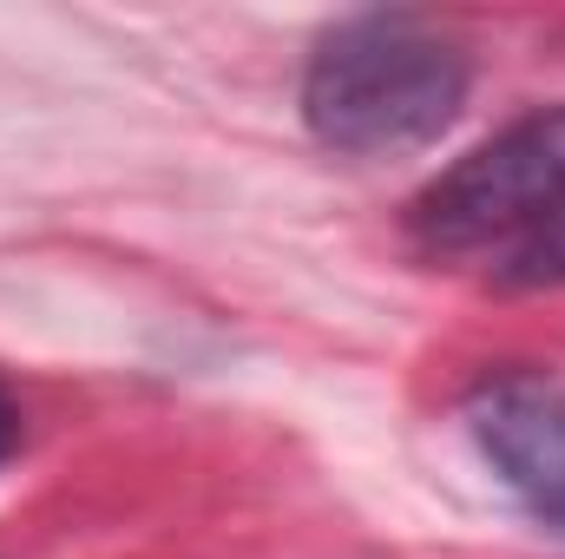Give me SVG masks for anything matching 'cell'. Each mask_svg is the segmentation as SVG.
Segmentation results:
<instances>
[{"mask_svg":"<svg viewBox=\"0 0 565 559\" xmlns=\"http://www.w3.org/2000/svg\"><path fill=\"white\" fill-rule=\"evenodd\" d=\"M467 106V53L415 13H362L316 40L302 119L329 151L402 158L434 145Z\"/></svg>","mask_w":565,"mask_h":559,"instance_id":"1","label":"cell"},{"mask_svg":"<svg viewBox=\"0 0 565 559\" xmlns=\"http://www.w3.org/2000/svg\"><path fill=\"white\" fill-rule=\"evenodd\" d=\"M565 211V106L513 119L440 171L408 211V238L434 264L500 271L540 224Z\"/></svg>","mask_w":565,"mask_h":559,"instance_id":"2","label":"cell"},{"mask_svg":"<svg viewBox=\"0 0 565 559\" xmlns=\"http://www.w3.org/2000/svg\"><path fill=\"white\" fill-rule=\"evenodd\" d=\"M473 441L493 474L540 514L565 527V389L546 376H493L473 395Z\"/></svg>","mask_w":565,"mask_h":559,"instance_id":"3","label":"cell"},{"mask_svg":"<svg viewBox=\"0 0 565 559\" xmlns=\"http://www.w3.org/2000/svg\"><path fill=\"white\" fill-rule=\"evenodd\" d=\"M500 289H559L565 283V211L553 224H540L500 271H493Z\"/></svg>","mask_w":565,"mask_h":559,"instance_id":"4","label":"cell"},{"mask_svg":"<svg viewBox=\"0 0 565 559\" xmlns=\"http://www.w3.org/2000/svg\"><path fill=\"white\" fill-rule=\"evenodd\" d=\"M13 447H20V409H13V395L0 389V461H7Z\"/></svg>","mask_w":565,"mask_h":559,"instance_id":"5","label":"cell"}]
</instances>
